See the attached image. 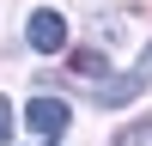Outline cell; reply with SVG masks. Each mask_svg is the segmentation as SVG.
<instances>
[{
	"instance_id": "obj_1",
	"label": "cell",
	"mask_w": 152,
	"mask_h": 146,
	"mask_svg": "<svg viewBox=\"0 0 152 146\" xmlns=\"http://www.w3.org/2000/svg\"><path fill=\"white\" fill-rule=\"evenodd\" d=\"M146 85H152V49L134 61L128 73H116V79L97 85V104H128V97H134V91H146Z\"/></svg>"
},
{
	"instance_id": "obj_2",
	"label": "cell",
	"mask_w": 152,
	"mask_h": 146,
	"mask_svg": "<svg viewBox=\"0 0 152 146\" xmlns=\"http://www.w3.org/2000/svg\"><path fill=\"white\" fill-rule=\"evenodd\" d=\"M24 36H31L37 55H61V49H67V18H61V12H31Z\"/></svg>"
},
{
	"instance_id": "obj_3",
	"label": "cell",
	"mask_w": 152,
	"mask_h": 146,
	"mask_svg": "<svg viewBox=\"0 0 152 146\" xmlns=\"http://www.w3.org/2000/svg\"><path fill=\"white\" fill-rule=\"evenodd\" d=\"M67 116H73V110L61 104V97H31V104H24V122H31V134H43V146L67 128Z\"/></svg>"
},
{
	"instance_id": "obj_4",
	"label": "cell",
	"mask_w": 152,
	"mask_h": 146,
	"mask_svg": "<svg viewBox=\"0 0 152 146\" xmlns=\"http://www.w3.org/2000/svg\"><path fill=\"white\" fill-rule=\"evenodd\" d=\"M122 146H152V122H134V128L122 134Z\"/></svg>"
},
{
	"instance_id": "obj_5",
	"label": "cell",
	"mask_w": 152,
	"mask_h": 146,
	"mask_svg": "<svg viewBox=\"0 0 152 146\" xmlns=\"http://www.w3.org/2000/svg\"><path fill=\"white\" fill-rule=\"evenodd\" d=\"M6 140H12V104L0 97V146H6Z\"/></svg>"
}]
</instances>
